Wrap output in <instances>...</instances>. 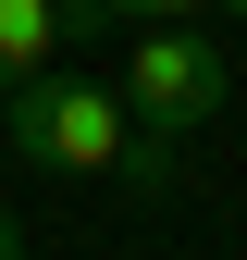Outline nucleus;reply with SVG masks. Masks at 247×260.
Instances as JSON below:
<instances>
[{
	"label": "nucleus",
	"mask_w": 247,
	"mask_h": 260,
	"mask_svg": "<svg viewBox=\"0 0 247 260\" xmlns=\"http://www.w3.org/2000/svg\"><path fill=\"white\" fill-rule=\"evenodd\" d=\"M136 25H185V13H210V0H124Z\"/></svg>",
	"instance_id": "nucleus-5"
},
{
	"label": "nucleus",
	"mask_w": 247,
	"mask_h": 260,
	"mask_svg": "<svg viewBox=\"0 0 247 260\" xmlns=\"http://www.w3.org/2000/svg\"><path fill=\"white\" fill-rule=\"evenodd\" d=\"M62 13H74V38H111V25H136L124 0H62Z\"/></svg>",
	"instance_id": "nucleus-4"
},
{
	"label": "nucleus",
	"mask_w": 247,
	"mask_h": 260,
	"mask_svg": "<svg viewBox=\"0 0 247 260\" xmlns=\"http://www.w3.org/2000/svg\"><path fill=\"white\" fill-rule=\"evenodd\" d=\"M62 50H74V13H62V0H0V87L50 75Z\"/></svg>",
	"instance_id": "nucleus-3"
},
{
	"label": "nucleus",
	"mask_w": 247,
	"mask_h": 260,
	"mask_svg": "<svg viewBox=\"0 0 247 260\" xmlns=\"http://www.w3.org/2000/svg\"><path fill=\"white\" fill-rule=\"evenodd\" d=\"M223 100H235V62H223V38H210L198 13H185V25H136V38H124V112H136L148 137L223 124Z\"/></svg>",
	"instance_id": "nucleus-2"
},
{
	"label": "nucleus",
	"mask_w": 247,
	"mask_h": 260,
	"mask_svg": "<svg viewBox=\"0 0 247 260\" xmlns=\"http://www.w3.org/2000/svg\"><path fill=\"white\" fill-rule=\"evenodd\" d=\"M0 260H25V236H13V211H0Z\"/></svg>",
	"instance_id": "nucleus-6"
},
{
	"label": "nucleus",
	"mask_w": 247,
	"mask_h": 260,
	"mask_svg": "<svg viewBox=\"0 0 247 260\" xmlns=\"http://www.w3.org/2000/svg\"><path fill=\"white\" fill-rule=\"evenodd\" d=\"M0 149L37 161V174H124V186H173V137H148L136 112H124V87L99 75H25L0 87Z\"/></svg>",
	"instance_id": "nucleus-1"
},
{
	"label": "nucleus",
	"mask_w": 247,
	"mask_h": 260,
	"mask_svg": "<svg viewBox=\"0 0 247 260\" xmlns=\"http://www.w3.org/2000/svg\"><path fill=\"white\" fill-rule=\"evenodd\" d=\"M223 25H247V0H223Z\"/></svg>",
	"instance_id": "nucleus-7"
}]
</instances>
